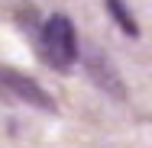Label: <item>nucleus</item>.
I'll return each mask as SVG.
<instances>
[{"label": "nucleus", "instance_id": "1", "mask_svg": "<svg viewBox=\"0 0 152 148\" xmlns=\"http://www.w3.org/2000/svg\"><path fill=\"white\" fill-rule=\"evenodd\" d=\"M39 52H42V58L55 71H71L75 68L81 45H78V32H75L71 19L65 13H55V16H49L42 23V29H39Z\"/></svg>", "mask_w": 152, "mask_h": 148}, {"label": "nucleus", "instance_id": "2", "mask_svg": "<svg viewBox=\"0 0 152 148\" xmlns=\"http://www.w3.org/2000/svg\"><path fill=\"white\" fill-rule=\"evenodd\" d=\"M78 55H81V64H84V74L94 81V87L100 90V93H107V97H113V100H126V84H123V77L117 74L113 61L107 58L100 48L84 45Z\"/></svg>", "mask_w": 152, "mask_h": 148}, {"label": "nucleus", "instance_id": "3", "mask_svg": "<svg viewBox=\"0 0 152 148\" xmlns=\"http://www.w3.org/2000/svg\"><path fill=\"white\" fill-rule=\"evenodd\" d=\"M0 93H10L23 103H29L36 110H45V113H55V100L45 93V87L39 81H32L26 74L13 71V68H0Z\"/></svg>", "mask_w": 152, "mask_h": 148}, {"label": "nucleus", "instance_id": "4", "mask_svg": "<svg viewBox=\"0 0 152 148\" xmlns=\"http://www.w3.org/2000/svg\"><path fill=\"white\" fill-rule=\"evenodd\" d=\"M104 6H107V13L113 16V23H117L126 35H133V39L139 35V23L133 19V13H129V6H126L123 0H104Z\"/></svg>", "mask_w": 152, "mask_h": 148}]
</instances>
